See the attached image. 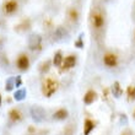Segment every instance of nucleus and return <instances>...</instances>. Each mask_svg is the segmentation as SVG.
<instances>
[{"mask_svg":"<svg viewBox=\"0 0 135 135\" xmlns=\"http://www.w3.org/2000/svg\"><path fill=\"white\" fill-rule=\"evenodd\" d=\"M59 84L57 80H54L52 78H47L46 80H43L42 84V93L46 97H52L54 93L57 92Z\"/></svg>","mask_w":135,"mask_h":135,"instance_id":"nucleus-1","label":"nucleus"},{"mask_svg":"<svg viewBox=\"0 0 135 135\" xmlns=\"http://www.w3.org/2000/svg\"><path fill=\"white\" fill-rule=\"evenodd\" d=\"M30 113H31L32 119L35 122H37V123L43 122V120H44V118H46V110L43 109L42 107H39V106L32 107V108H31V110H30Z\"/></svg>","mask_w":135,"mask_h":135,"instance_id":"nucleus-2","label":"nucleus"},{"mask_svg":"<svg viewBox=\"0 0 135 135\" xmlns=\"http://www.w3.org/2000/svg\"><path fill=\"white\" fill-rule=\"evenodd\" d=\"M91 22H92V27L95 30H102L104 26V16L101 11H96L93 12L91 16Z\"/></svg>","mask_w":135,"mask_h":135,"instance_id":"nucleus-3","label":"nucleus"},{"mask_svg":"<svg viewBox=\"0 0 135 135\" xmlns=\"http://www.w3.org/2000/svg\"><path fill=\"white\" fill-rule=\"evenodd\" d=\"M41 44H42V37L37 33H33V35L30 36L28 38V48L31 50H36L41 48Z\"/></svg>","mask_w":135,"mask_h":135,"instance_id":"nucleus-4","label":"nucleus"},{"mask_svg":"<svg viewBox=\"0 0 135 135\" xmlns=\"http://www.w3.org/2000/svg\"><path fill=\"white\" fill-rule=\"evenodd\" d=\"M103 64L108 68H115L118 65V57L113 53H107L103 57Z\"/></svg>","mask_w":135,"mask_h":135,"instance_id":"nucleus-5","label":"nucleus"},{"mask_svg":"<svg viewBox=\"0 0 135 135\" xmlns=\"http://www.w3.org/2000/svg\"><path fill=\"white\" fill-rule=\"evenodd\" d=\"M18 7V4L16 0H7V1H5L3 5V10L5 14H14L15 11L17 10Z\"/></svg>","mask_w":135,"mask_h":135,"instance_id":"nucleus-6","label":"nucleus"},{"mask_svg":"<svg viewBox=\"0 0 135 135\" xmlns=\"http://www.w3.org/2000/svg\"><path fill=\"white\" fill-rule=\"evenodd\" d=\"M16 65H17V68L20 69V70H22V71L27 70L28 66H30L28 57H27L26 54H21V55L17 58V60H16Z\"/></svg>","mask_w":135,"mask_h":135,"instance_id":"nucleus-7","label":"nucleus"},{"mask_svg":"<svg viewBox=\"0 0 135 135\" xmlns=\"http://www.w3.org/2000/svg\"><path fill=\"white\" fill-rule=\"evenodd\" d=\"M75 64H76V55H68L63 60V69H65V70L71 69L75 66Z\"/></svg>","mask_w":135,"mask_h":135,"instance_id":"nucleus-8","label":"nucleus"},{"mask_svg":"<svg viewBox=\"0 0 135 135\" xmlns=\"http://www.w3.org/2000/svg\"><path fill=\"white\" fill-rule=\"evenodd\" d=\"M95 122L91 120V119H85V122H84V135H90L91 134V132H92L93 129H95Z\"/></svg>","mask_w":135,"mask_h":135,"instance_id":"nucleus-9","label":"nucleus"},{"mask_svg":"<svg viewBox=\"0 0 135 135\" xmlns=\"http://www.w3.org/2000/svg\"><path fill=\"white\" fill-rule=\"evenodd\" d=\"M68 117H69V112H68L65 108H60V109H58L57 112L53 114V118L55 120H64Z\"/></svg>","mask_w":135,"mask_h":135,"instance_id":"nucleus-10","label":"nucleus"},{"mask_svg":"<svg viewBox=\"0 0 135 135\" xmlns=\"http://www.w3.org/2000/svg\"><path fill=\"white\" fill-rule=\"evenodd\" d=\"M96 97H97V93L95 92V91H92V90H90V91H87V92L85 93V96H84V103H85V104H91L93 101L96 100Z\"/></svg>","mask_w":135,"mask_h":135,"instance_id":"nucleus-11","label":"nucleus"},{"mask_svg":"<svg viewBox=\"0 0 135 135\" xmlns=\"http://www.w3.org/2000/svg\"><path fill=\"white\" fill-rule=\"evenodd\" d=\"M9 118H10L11 122H20L22 119V113L18 109L14 108L9 112Z\"/></svg>","mask_w":135,"mask_h":135,"instance_id":"nucleus-12","label":"nucleus"},{"mask_svg":"<svg viewBox=\"0 0 135 135\" xmlns=\"http://www.w3.org/2000/svg\"><path fill=\"white\" fill-rule=\"evenodd\" d=\"M54 37L58 39V41H61V39H64L68 37V32L64 28V27H58L57 30H55V33H54Z\"/></svg>","mask_w":135,"mask_h":135,"instance_id":"nucleus-13","label":"nucleus"},{"mask_svg":"<svg viewBox=\"0 0 135 135\" xmlns=\"http://www.w3.org/2000/svg\"><path fill=\"white\" fill-rule=\"evenodd\" d=\"M112 92H113L114 97H120L122 96V92H123V90H122L120 85H119V82L115 81L112 85Z\"/></svg>","mask_w":135,"mask_h":135,"instance_id":"nucleus-14","label":"nucleus"},{"mask_svg":"<svg viewBox=\"0 0 135 135\" xmlns=\"http://www.w3.org/2000/svg\"><path fill=\"white\" fill-rule=\"evenodd\" d=\"M63 60H64V58H63V54L61 52H57V53L54 54V58H53V64L55 66H60L63 64Z\"/></svg>","mask_w":135,"mask_h":135,"instance_id":"nucleus-15","label":"nucleus"},{"mask_svg":"<svg viewBox=\"0 0 135 135\" xmlns=\"http://www.w3.org/2000/svg\"><path fill=\"white\" fill-rule=\"evenodd\" d=\"M26 97V90L25 89H20L14 93V98L16 101H22Z\"/></svg>","mask_w":135,"mask_h":135,"instance_id":"nucleus-16","label":"nucleus"},{"mask_svg":"<svg viewBox=\"0 0 135 135\" xmlns=\"http://www.w3.org/2000/svg\"><path fill=\"white\" fill-rule=\"evenodd\" d=\"M50 64H52V63H50V60H46V61H43L42 64L39 65V71H41V73H47V71L49 70V68H50Z\"/></svg>","mask_w":135,"mask_h":135,"instance_id":"nucleus-17","label":"nucleus"},{"mask_svg":"<svg viewBox=\"0 0 135 135\" xmlns=\"http://www.w3.org/2000/svg\"><path fill=\"white\" fill-rule=\"evenodd\" d=\"M14 87H15V78H9L6 80V84H5V89H6V91H11Z\"/></svg>","mask_w":135,"mask_h":135,"instance_id":"nucleus-18","label":"nucleus"},{"mask_svg":"<svg viewBox=\"0 0 135 135\" xmlns=\"http://www.w3.org/2000/svg\"><path fill=\"white\" fill-rule=\"evenodd\" d=\"M69 17H70V20H73V21H76V20L79 18L78 10H75V9H70V10H69Z\"/></svg>","mask_w":135,"mask_h":135,"instance_id":"nucleus-19","label":"nucleus"},{"mask_svg":"<svg viewBox=\"0 0 135 135\" xmlns=\"http://www.w3.org/2000/svg\"><path fill=\"white\" fill-rule=\"evenodd\" d=\"M127 93H128V97L130 100H135V86H129L127 90Z\"/></svg>","mask_w":135,"mask_h":135,"instance_id":"nucleus-20","label":"nucleus"},{"mask_svg":"<svg viewBox=\"0 0 135 135\" xmlns=\"http://www.w3.org/2000/svg\"><path fill=\"white\" fill-rule=\"evenodd\" d=\"M9 64V61H7V58L5 54L0 53V65H3V66H7Z\"/></svg>","mask_w":135,"mask_h":135,"instance_id":"nucleus-21","label":"nucleus"},{"mask_svg":"<svg viewBox=\"0 0 135 135\" xmlns=\"http://www.w3.org/2000/svg\"><path fill=\"white\" fill-rule=\"evenodd\" d=\"M75 47H78V48H82V47H84V43H82V35H80L78 42H75Z\"/></svg>","mask_w":135,"mask_h":135,"instance_id":"nucleus-22","label":"nucleus"},{"mask_svg":"<svg viewBox=\"0 0 135 135\" xmlns=\"http://www.w3.org/2000/svg\"><path fill=\"white\" fill-rule=\"evenodd\" d=\"M20 85H21V76H16V79H15V86L17 87Z\"/></svg>","mask_w":135,"mask_h":135,"instance_id":"nucleus-23","label":"nucleus"},{"mask_svg":"<svg viewBox=\"0 0 135 135\" xmlns=\"http://www.w3.org/2000/svg\"><path fill=\"white\" fill-rule=\"evenodd\" d=\"M0 107H1V95H0Z\"/></svg>","mask_w":135,"mask_h":135,"instance_id":"nucleus-24","label":"nucleus"},{"mask_svg":"<svg viewBox=\"0 0 135 135\" xmlns=\"http://www.w3.org/2000/svg\"><path fill=\"white\" fill-rule=\"evenodd\" d=\"M1 46H3V42H1V41H0V47H1Z\"/></svg>","mask_w":135,"mask_h":135,"instance_id":"nucleus-25","label":"nucleus"},{"mask_svg":"<svg viewBox=\"0 0 135 135\" xmlns=\"http://www.w3.org/2000/svg\"><path fill=\"white\" fill-rule=\"evenodd\" d=\"M134 119H135V110H134Z\"/></svg>","mask_w":135,"mask_h":135,"instance_id":"nucleus-26","label":"nucleus"}]
</instances>
